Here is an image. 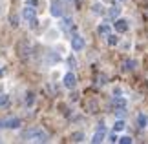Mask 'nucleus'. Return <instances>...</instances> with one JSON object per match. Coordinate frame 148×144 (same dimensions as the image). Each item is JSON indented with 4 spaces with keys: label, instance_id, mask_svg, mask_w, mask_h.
<instances>
[{
    "label": "nucleus",
    "instance_id": "f257e3e1",
    "mask_svg": "<svg viewBox=\"0 0 148 144\" xmlns=\"http://www.w3.org/2000/svg\"><path fill=\"white\" fill-rule=\"evenodd\" d=\"M24 139L26 141H33V142H48L49 141V135L42 128H29L24 133Z\"/></svg>",
    "mask_w": 148,
    "mask_h": 144
},
{
    "label": "nucleus",
    "instance_id": "f03ea898",
    "mask_svg": "<svg viewBox=\"0 0 148 144\" xmlns=\"http://www.w3.org/2000/svg\"><path fill=\"white\" fill-rule=\"evenodd\" d=\"M22 16H24L27 22H29L31 27H37L38 20H37V11H35V8H33V5H26V8L22 9Z\"/></svg>",
    "mask_w": 148,
    "mask_h": 144
},
{
    "label": "nucleus",
    "instance_id": "7ed1b4c3",
    "mask_svg": "<svg viewBox=\"0 0 148 144\" xmlns=\"http://www.w3.org/2000/svg\"><path fill=\"white\" fill-rule=\"evenodd\" d=\"M16 51H18V57H20V59L26 60V59H29V57H31L33 48H31V44H27L26 40H22V42L16 46Z\"/></svg>",
    "mask_w": 148,
    "mask_h": 144
},
{
    "label": "nucleus",
    "instance_id": "20e7f679",
    "mask_svg": "<svg viewBox=\"0 0 148 144\" xmlns=\"http://www.w3.org/2000/svg\"><path fill=\"white\" fill-rule=\"evenodd\" d=\"M112 104H113V108H115V113L119 115V117H123L124 109H126V100H124L123 97L115 95V97H113V100H112Z\"/></svg>",
    "mask_w": 148,
    "mask_h": 144
},
{
    "label": "nucleus",
    "instance_id": "39448f33",
    "mask_svg": "<svg viewBox=\"0 0 148 144\" xmlns=\"http://www.w3.org/2000/svg\"><path fill=\"white\" fill-rule=\"evenodd\" d=\"M84 46H86V42H84V38L81 37V35H73L71 37V48H73V51H82L84 49Z\"/></svg>",
    "mask_w": 148,
    "mask_h": 144
},
{
    "label": "nucleus",
    "instance_id": "423d86ee",
    "mask_svg": "<svg viewBox=\"0 0 148 144\" xmlns=\"http://www.w3.org/2000/svg\"><path fill=\"white\" fill-rule=\"evenodd\" d=\"M22 120L16 119V117H11V119H5L2 122V128H9V130H15V128H20Z\"/></svg>",
    "mask_w": 148,
    "mask_h": 144
},
{
    "label": "nucleus",
    "instance_id": "0eeeda50",
    "mask_svg": "<svg viewBox=\"0 0 148 144\" xmlns=\"http://www.w3.org/2000/svg\"><path fill=\"white\" fill-rule=\"evenodd\" d=\"M117 33H126L128 31V20L124 18H115V24H113Z\"/></svg>",
    "mask_w": 148,
    "mask_h": 144
},
{
    "label": "nucleus",
    "instance_id": "6e6552de",
    "mask_svg": "<svg viewBox=\"0 0 148 144\" xmlns=\"http://www.w3.org/2000/svg\"><path fill=\"white\" fill-rule=\"evenodd\" d=\"M62 82H64V86H66L68 89H73V88H75V84H77V78H75V75H73V73H66Z\"/></svg>",
    "mask_w": 148,
    "mask_h": 144
},
{
    "label": "nucleus",
    "instance_id": "1a4fd4ad",
    "mask_svg": "<svg viewBox=\"0 0 148 144\" xmlns=\"http://www.w3.org/2000/svg\"><path fill=\"white\" fill-rule=\"evenodd\" d=\"M60 29L62 31H73V29H75V24H73V20L70 18V16H64V18H62Z\"/></svg>",
    "mask_w": 148,
    "mask_h": 144
},
{
    "label": "nucleus",
    "instance_id": "9d476101",
    "mask_svg": "<svg viewBox=\"0 0 148 144\" xmlns=\"http://www.w3.org/2000/svg\"><path fill=\"white\" fill-rule=\"evenodd\" d=\"M104 141V126H102V122L99 124V128H97V133L93 135V139H92V142L93 144H99V142H102Z\"/></svg>",
    "mask_w": 148,
    "mask_h": 144
},
{
    "label": "nucleus",
    "instance_id": "9b49d317",
    "mask_svg": "<svg viewBox=\"0 0 148 144\" xmlns=\"http://www.w3.org/2000/svg\"><path fill=\"white\" fill-rule=\"evenodd\" d=\"M51 15H53V16H62V4H60V0H53V4H51Z\"/></svg>",
    "mask_w": 148,
    "mask_h": 144
},
{
    "label": "nucleus",
    "instance_id": "f8f14e48",
    "mask_svg": "<svg viewBox=\"0 0 148 144\" xmlns=\"http://www.w3.org/2000/svg\"><path fill=\"white\" fill-rule=\"evenodd\" d=\"M119 15H121V8H119V5H112V8L108 9V16H110V18H117Z\"/></svg>",
    "mask_w": 148,
    "mask_h": 144
},
{
    "label": "nucleus",
    "instance_id": "ddd939ff",
    "mask_svg": "<svg viewBox=\"0 0 148 144\" xmlns=\"http://www.w3.org/2000/svg\"><path fill=\"white\" fill-rule=\"evenodd\" d=\"M146 124H148V117H146L145 113H139L137 115V126L143 130V128H146Z\"/></svg>",
    "mask_w": 148,
    "mask_h": 144
},
{
    "label": "nucleus",
    "instance_id": "4468645a",
    "mask_svg": "<svg viewBox=\"0 0 148 144\" xmlns=\"http://www.w3.org/2000/svg\"><path fill=\"white\" fill-rule=\"evenodd\" d=\"M97 33L101 37H108V35H110V26H108V24H101L97 27Z\"/></svg>",
    "mask_w": 148,
    "mask_h": 144
},
{
    "label": "nucleus",
    "instance_id": "2eb2a0df",
    "mask_svg": "<svg viewBox=\"0 0 148 144\" xmlns=\"http://www.w3.org/2000/svg\"><path fill=\"white\" fill-rule=\"evenodd\" d=\"M71 142H82L84 141V133L82 131H75V133H71Z\"/></svg>",
    "mask_w": 148,
    "mask_h": 144
},
{
    "label": "nucleus",
    "instance_id": "dca6fc26",
    "mask_svg": "<svg viewBox=\"0 0 148 144\" xmlns=\"http://www.w3.org/2000/svg\"><path fill=\"white\" fill-rule=\"evenodd\" d=\"M135 68V60H124L123 62V70L124 71H132Z\"/></svg>",
    "mask_w": 148,
    "mask_h": 144
},
{
    "label": "nucleus",
    "instance_id": "f3484780",
    "mask_svg": "<svg viewBox=\"0 0 148 144\" xmlns=\"http://www.w3.org/2000/svg\"><path fill=\"white\" fill-rule=\"evenodd\" d=\"M9 106V95H0V108H8Z\"/></svg>",
    "mask_w": 148,
    "mask_h": 144
},
{
    "label": "nucleus",
    "instance_id": "a211bd4d",
    "mask_svg": "<svg viewBox=\"0 0 148 144\" xmlns=\"http://www.w3.org/2000/svg\"><path fill=\"white\" fill-rule=\"evenodd\" d=\"M126 128V124H124V120H117L115 124H113V131H123Z\"/></svg>",
    "mask_w": 148,
    "mask_h": 144
},
{
    "label": "nucleus",
    "instance_id": "6ab92c4d",
    "mask_svg": "<svg viewBox=\"0 0 148 144\" xmlns=\"http://www.w3.org/2000/svg\"><path fill=\"white\" fill-rule=\"evenodd\" d=\"M106 40H108V44H110V46H117L119 44V37H115V35H108Z\"/></svg>",
    "mask_w": 148,
    "mask_h": 144
},
{
    "label": "nucleus",
    "instance_id": "aec40b11",
    "mask_svg": "<svg viewBox=\"0 0 148 144\" xmlns=\"http://www.w3.org/2000/svg\"><path fill=\"white\" fill-rule=\"evenodd\" d=\"M92 11H93V13H104V9H102V5H101V4H93Z\"/></svg>",
    "mask_w": 148,
    "mask_h": 144
},
{
    "label": "nucleus",
    "instance_id": "412c9836",
    "mask_svg": "<svg viewBox=\"0 0 148 144\" xmlns=\"http://www.w3.org/2000/svg\"><path fill=\"white\" fill-rule=\"evenodd\" d=\"M119 142H121V144H132V137H121Z\"/></svg>",
    "mask_w": 148,
    "mask_h": 144
},
{
    "label": "nucleus",
    "instance_id": "4be33fe9",
    "mask_svg": "<svg viewBox=\"0 0 148 144\" xmlns=\"http://www.w3.org/2000/svg\"><path fill=\"white\" fill-rule=\"evenodd\" d=\"M68 64H70V68H77V62H75V59H73V57H70V59H68Z\"/></svg>",
    "mask_w": 148,
    "mask_h": 144
},
{
    "label": "nucleus",
    "instance_id": "5701e85b",
    "mask_svg": "<svg viewBox=\"0 0 148 144\" xmlns=\"http://www.w3.org/2000/svg\"><path fill=\"white\" fill-rule=\"evenodd\" d=\"M110 142H119V137L115 135V131H113V133L110 135Z\"/></svg>",
    "mask_w": 148,
    "mask_h": 144
},
{
    "label": "nucleus",
    "instance_id": "b1692460",
    "mask_svg": "<svg viewBox=\"0 0 148 144\" xmlns=\"http://www.w3.org/2000/svg\"><path fill=\"white\" fill-rule=\"evenodd\" d=\"M11 26H13V27L18 26V22H16V16H15V15H11Z\"/></svg>",
    "mask_w": 148,
    "mask_h": 144
},
{
    "label": "nucleus",
    "instance_id": "393cba45",
    "mask_svg": "<svg viewBox=\"0 0 148 144\" xmlns=\"http://www.w3.org/2000/svg\"><path fill=\"white\" fill-rule=\"evenodd\" d=\"M26 102H27V104H31V102H33V93H27V99H26Z\"/></svg>",
    "mask_w": 148,
    "mask_h": 144
},
{
    "label": "nucleus",
    "instance_id": "a878e982",
    "mask_svg": "<svg viewBox=\"0 0 148 144\" xmlns=\"http://www.w3.org/2000/svg\"><path fill=\"white\" fill-rule=\"evenodd\" d=\"M0 126H2V120H0Z\"/></svg>",
    "mask_w": 148,
    "mask_h": 144
},
{
    "label": "nucleus",
    "instance_id": "bb28decb",
    "mask_svg": "<svg viewBox=\"0 0 148 144\" xmlns=\"http://www.w3.org/2000/svg\"><path fill=\"white\" fill-rule=\"evenodd\" d=\"M121 2H124V0H121Z\"/></svg>",
    "mask_w": 148,
    "mask_h": 144
}]
</instances>
